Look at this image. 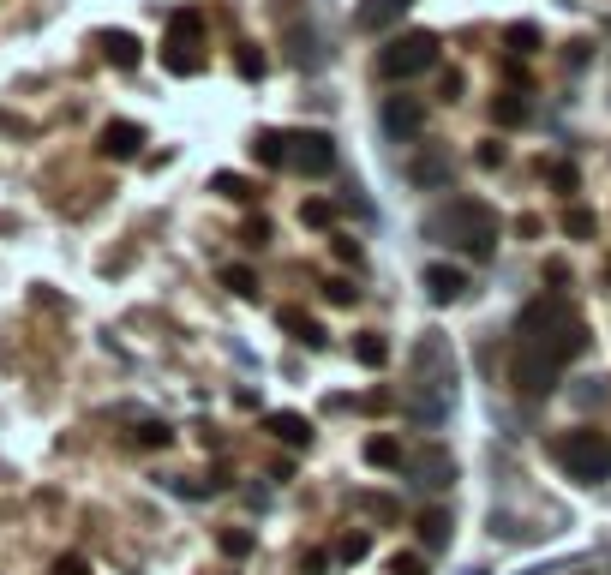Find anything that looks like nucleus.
<instances>
[{"label":"nucleus","instance_id":"1","mask_svg":"<svg viewBox=\"0 0 611 575\" xmlns=\"http://www.w3.org/2000/svg\"><path fill=\"white\" fill-rule=\"evenodd\" d=\"M582 348H588V330H582L576 306L558 300V294L534 300V306L516 318V366H510L516 390H522V396H552L558 378H564V366H570Z\"/></svg>","mask_w":611,"mask_h":575},{"label":"nucleus","instance_id":"2","mask_svg":"<svg viewBox=\"0 0 611 575\" xmlns=\"http://www.w3.org/2000/svg\"><path fill=\"white\" fill-rule=\"evenodd\" d=\"M426 240H444V246L474 252V258H492V246H498V210L480 204V198H456V204H444V210L426 216Z\"/></svg>","mask_w":611,"mask_h":575},{"label":"nucleus","instance_id":"3","mask_svg":"<svg viewBox=\"0 0 611 575\" xmlns=\"http://www.w3.org/2000/svg\"><path fill=\"white\" fill-rule=\"evenodd\" d=\"M438 54H444V42H438L432 30H402L396 42H384V54H378V72H384L390 84H408V78L432 72V66H438Z\"/></svg>","mask_w":611,"mask_h":575},{"label":"nucleus","instance_id":"4","mask_svg":"<svg viewBox=\"0 0 611 575\" xmlns=\"http://www.w3.org/2000/svg\"><path fill=\"white\" fill-rule=\"evenodd\" d=\"M558 462L576 486H606L611 480V438L606 432H570L558 444Z\"/></svg>","mask_w":611,"mask_h":575},{"label":"nucleus","instance_id":"5","mask_svg":"<svg viewBox=\"0 0 611 575\" xmlns=\"http://www.w3.org/2000/svg\"><path fill=\"white\" fill-rule=\"evenodd\" d=\"M198 36H204V24H198L192 12H174V18H168V36H162V66H168L174 78H186V72H198V66H204Z\"/></svg>","mask_w":611,"mask_h":575},{"label":"nucleus","instance_id":"6","mask_svg":"<svg viewBox=\"0 0 611 575\" xmlns=\"http://www.w3.org/2000/svg\"><path fill=\"white\" fill-rule=\"evenodd\" d=\"M282 162H288L294 174L318 180V174H330V168H336V138H330V132H318V126H306V132H288V150H282Z\"/></svg>","mask_w":611,"mask_h":575},{"label":"nucleus","instance_id":"7","mask_svg":"<svg viewBox=\"0 0 611 575\" xmlns=\"http://www.w3.org/2000/svg\"><path fill=\"white\" fill-rule=\"evenodd\" d=\"M378 120H384V138H420V126H426V108H420V96H384V108H378Z\"/></svg>","mask_w":611,"mask_h":575},{"label":"nucleus","instance_id":"8","mask_svg":"<svg viewBox=\"0 0 611 575\" xmlns=\"http://www.w3.org/2000/svg\"><path fill=\"white\" fill-rule=\"evenodd\" d=\"M96 144H102V156H108V162H132V156L144 150V126H138V120H108Z\"/></svg>","mask_w":611,"mask_h":575},{"label":"nucleus","instance_id":"9","mask_svg":"<svg viewBox=\"0 0 611 575\" xmlns=\"http://www.w3.org/2000/svg\"><path fill=\"white\" fill-rule=\"evenodd\" d=\"M468 294V270L462 264H426V300L432 306H456Z\"/></svg>","mask_w":611,"mask_h":575},{"label":"nucleus","instance_id":"10","mask_svg":"<svg viewBox=\"0 0 611 575\" xmlns=\"http://www.w3.org/2000/svg\"><path fill=\"white\" fill-rule=\"evenodd\" d=\"M264 432L276 444H288V450H306L312 444V420L306 414H264Z\"/></svg>","mask_w":611,"mask_h":575},{"label":"nucleus","instance_id":"11","mask_svg":"<svg viewBox=\"0 0 611 575\" xmlns=\"http://www.w3.org/2000/svg\"><path fill=\"white\" fill-rule=\"evenodd\" d=\"M96 48H102V54H108V66H120V72H132V66H138V54H144L132 30H102V36H96Z\"/></svg>","mask_w":611,"mask_h":575},{"label":"nucleus","instance_id":"12","mask_svg":"<svg viewBox=\"0 0 611 575\" xmlns=\"http://www.w3.org/2000/svg\"><path fill=\"white\" fill-rule=\"evenodd\" d=\"M408 6H414V0H360V6H354V24H360V30H384V24L408 18Z\"/></svg>","mask_w":611,"mask_h":575},{"label":"nucleus","instance_id":"13","mask_svg":"<svg viewBox=\"0 0 611 575\" xmlns=\"http://www.w3.org/2000/svg\"><path fill=\"white\" fill-rule=\"evenodd\" d=\"M282 330H288V336H300L306 348H324V342H330V336H324V324H318L312 312H300V306H288V312H282Z\"/></svg>","mask_w":611,"mask_h":575},{"label":"nucleus","instance_id":"14","mask_svg":"<svg viewBox=\"0 0 611 575\" xmlns=\"http://www.w3.org/2000/svg\"><path fill=\"white\" fill-rule=\"evenodd\" d=\"M354 360H360V366H372V372H378V366H384V360H390V342H384V336H378V330H360V336H354Z\"/></svg>","mask_w":611,"mask_h":575},{"label":"nucleus","instance_id":"15","mask_svg":"<svg viewBox=\"0 0 611 575\" xmlns=\"http://www.w3.org/2000/svg\"><path fill=\"white\" fill-rule=\"evenodd\" d=\"M450 528H456V522H450V510H426V516H420V540H426L432 552H444V546H450Z\"/></svg>","mask_w":611,"mask_h":575},{"label":"nucleus","instance_id":"16","mask_svg":"<svg viewBox=\"0 0 611 575\" xmlns=\"http://www.w3.org/2000/svg\"><path fill=\"white\" fill-rule=\"evenodd\" d=\"M366 462L372 468H402V444L390 432H378V438H366Z\"/></svg>","mask_w":611,"mask_h":575},{"label":"nucleus","instance_id":"17","mask_svg":"<svg viewBox=\"0 0 611 575\" xmlns=\"http://www.w3.org/2000/svg\"><path fill=\"white\" fill-rule=\"evenodd\" d=\"M234 66H240V78H252V84H258V78L270 72V60H264V48H252V42H240V48H234Z\"/></svg>","mask_w":611,"mask_h":575},{"label":"nucleus","instance_id":"18","mask_svg":"<svg viewBox=\"0 0 611 575\" xmlns=\"http://www.w3.org/2000/svg\"><path fill=\"white\" fill-rule=\"evenodd\" d=\"M492 120H498V126H522V120H528V102H522L516 90H504V96L492 102Z\"/></svg>","mask_w":611,"mask_h":575},{"label":"nucleus","instance_id":"19","mask_svg":"<svg viewBox=\"0 0 611 575\" xmlns=\"http://www.w3.org/2000/svg\"><path fill=\"white\" fill-rule=\"evenodd\" d=\"M132 438H138L144 450H168V444H174V426H168V420H138Z\"/></svg>","mask_w":611,"mask_h":575},{"label":"nucleus","instance_id":"20","mask_svg":"<svg viewBox=\"0 0 611 575\" xmlns=\"http://www.w3.org/2000/svg\"><path fill=\"white\" fill-rule=\"evenodd\" d=\"M504 42H510V54H534L540 48V24H510Z\"/></svg>","mask_w":611,"mask_h":575},{"label":"nucleus","instance_id":"21","mask_svg":"<svg viewBox=\"0 0 611 575\" xmlns=\"http://www.w3.org/2000/svg\"><path fill=\"white\" fill-rule=\"evenodd\" d=\"M594 228H600V222H594V210H582V204H576V210H564V234H570V240H594Z\"/></svg>","mask_w":611,"mask_h":575},{"label":"nucleus","instance_id":"22","mask_svg":"<svg viewBox=\"0 0 611 575\" xmlns=\"http://www.w3.org/2000/svg\"><path fill=\"white\" fill-rule=\"evenodd\" d=\"M222 288H228V294H240V300H252V294H258V276H252V270H240V264H228V270H222Z\"/></svg>","mask_w":611,"mask_h":575},{"label":"nucleus","instance_id":"23","mask_svg":"<svg viewBox=\"0 0 611 575\" xmlns=\"http://www.w3.org/2000/svg\"><path fill=\"white\" fill-rule=\"evenodd\" d=\"M324 300H330V306H360V288H354L348 276H330V282H324Z\"/></svg>","mask_w":611,"mask_h":575},{"label":"nucleus","instance_id":"24","mask_svg":"<svg viewBox=\"0 0 611 575\" xmlns=\"http://www.w3.org/2000/svg\"><path fill=\"white\" fill-rule=\"evenodd\" d=\"M282 150H288V132H258V162H282Z\"/></svg>","mask_w":611,"mask_h":575},{"label":"nucleus","instance_id":"25","mask_svg":"<svg viewBox=\"0 0 611 575\" xmlns=\"http://www.w3.org/2000/svg\"><path fill=\"white\" fill-rule=\"evenodd\" d=\"M210 186H216V192H222V198H234V204H246V198H252V186H246V180H240V174H216V180H210Z\"/></svg>","mask_w":611,"mask_h":575},{"label":"nucleus","instance_id":"26","mask_svg":"<svg viewBox=\"0 0 611 575\" xmlns=\"http://www.w3.org/2000/svg\"><path fill=\"white\" fill-rule=\"evenodd\" d=\"M300 222H306V228H330V204H324V198H306V204H300Z\"/></svg>","mask_w":611,"mask_h":575},{"label":"nucleus","instance_id":"27","mask_svg":"<svg viewBox=\"0 0 611 575\" xmlns=\"http://www.w3.org/2000/svg\"><path fill=\"white\" fill-rule=\"evenodd\" d=\"M366 552H372V540H366V534H348V540L336 546V558H342V564H360Z\"/></svg>","mask_w":611,"mask_h":575},{"label":"nucleus","instance_id":"28","mask_svg":"<svg viewBox=\"0 0 611 575\" xmlns=\"http://www.w3.org/2000/svg\"><path fill=\"white\" fill-rule=\"evenodd\" d=\"M390 570H396V575H426V558H414V552H396V558H390Z\"/></svg>","mask_w":611,"mask_h":575},{"label":"nucleus","instance_id":"29","mask_svg":"<svg viewBox=\"0 0 611 575\" xmlns=\"http://www.w3.org/2000/svg\"><path fill=\"white\" fill-rule=\"evenodd\" d=\"M222 552H228V558H246V552H252V534H222Z\"/></svg>","mask_w":611,"mask_h":575},{"label":"nucleus","instance_id":"30","mask_svg":"<svg viewBox=\"0 0 611 575\" xmlns=\"http://www.w3.org/2000/svg\"><path fill=\"white\" fill-rule=\"evenodd\" d=\"M546 174H552V186H564V192H570V186H576V168H570V162H552V168H546Z\"/></svg>","mask_w":611,"mask_h":575},{"label":"nucleus","instance_id":"31","mask_svg":"<svg viewBox=\"0 0 611 575\" xmlns=\"http://www.w3.org/2000/svg\"><path fill=\"white\" fill-rule=\"evenodd\" d=\"M246 246H270V222H264V216L246 222Z\"/></svg>","mask_w":611,"mask_h":575},{"label":"nucleus","instance_id":"32","mask_svg":"<svg viewBox=\"0 0 611 575\" xmlns=\"http://www.w3.org/2000/svg\"><path fill=\"white\" fill-rule=\"evenodd\" d=\"M54 575H90V570H84V558H60V564H54Z\"/></svg>","mask_w":611,"mask_h":575},{"label":"nucleus","instance_id":"33","mask_svg":"<svg viewBox=\"0 0 611 575\" xmlns=\"http://www.w3.org/2000/svg\"><path fill=\"white\" fill-rule=\"evenodd\" d=\"M606 282H611V264H606Z\"/></svg>","mask_w":611,"mask_h":575}]
</instances>
